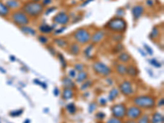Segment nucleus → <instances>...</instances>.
<instances>
[{"label":"nucleus","instance_id":"obj_1","mask_svg":"<svg viewBox=\"0 0 164 123\" xmlns=\"http://www.w3.org/2000/svg\"><path fill=\"white\" fill-rule=\"evenodd\" d=\"M44 8L41 3L36 1H27L22 6V11L30 18H36L40 16L44 12Z\"/></svg>","mask_w":164,"mask_h":123},{"label":"nucleus","instance_id":"obj_2","mask_svg":"<svg viewBox=\"0 0 164 123\" xmlns=\"http://www.w3.org/2000/svg\"><path fill=\"white\" fill-rule=\"evenodd\" d=\"M132 102L135 106L139 107V108H144V109H152L156 105V98L149 94L135 96L133 98Z\"/></svg>","mask_w":164,"mask_h":123},{"label":"nucleus","instance_id":"obj_3","mask_svg":"<svg viewBox=\"0 0 164 123\" xmlns=\"http://www.w3.org/2000/svg\"><path fill=\"white\" fill-rule=\"evenodd\" d=\"M106 27L107 30L115 33H123L127 29L126 22L121 17H113L107 23Z\"/></svg>","mask_w":164,"mask_h":123},{"label":"nucleus","instance_id":"obj_4","mask_svg":"<svg viewBox=\"0 0 164 123\" xmlns=\"http://www.w3.org/2000/svg\"><path fill=\"white\" fill-rule=\"evenodd\" d=\"M12 22L20 27L27 26L30 23V17L22 10H16L11 14Z\"/></svg>","mask_w":164,"mask_h":123},{"label":"nucleus","instance_id":"obj_5","mask_svg":"<svg viewBox=\"0 0 164 123\" xmlns=\"http://www.w3.org/2000/svg\"><path fill=\"white\" fill-rule=\"evenodd\" d=\"M73 38L76 41V43L84 45L90 42L91 34H90V32L87 29H85V28H79L73 34Z\"/></svg>","mask_w":164,"mask_h":123},{"label":"nucleus","instance_id":"obj_6","mask_svg":"<svg viewBox=\"0 0 164 123\" xmlns=\"http://www.w3.org/2000/svg\"><path fill=\"white\" fill-rule=\"evenodd\" d=\"M92 67H93L94 72L96 74H98L99 76H103V77L108 76L112 73L111 67H109V66L106 65L105 63H103L100 61H97L95 62H94Z\"/></svg>","mask_w":164,"mask_h":123},{"label":"nucleus","instance_id":"obj_7","mask_svg":"<svg viewBox=\"0 0 164 123\" xmlns=\"http://www.w3.org/2000/svg\"><path fill=\"white\" fill-rule=\"evenodd\" d=\"M113 117H115L119 119H122L125 117L126 112V107L124 103H116L111 108Z\"/></svg>","mask_w":164,"mask_h":123},{"label":"nucleus","instance_id":"obj_8","mask_svg":"<svg viewBox=\"0 0 164 123\" xmlns=\"http://www.w3.org/2000/svg\"><path fill=\"white\" fill-rule=\"evenodd\" d=\"M143 114V111L141 108L135 106H131L126 108V112H125V117L130 120H137V119Z\"/></svg>","mask_w":164,"mask_h":123},{"label":"nucleus","instance_id":"obj_9","mask_svg":"<svg viewBox=\"0 0 164 123\" xmlns=\"http://www.w3.org/2000/svg\"><path fill=\"white\" fill-rule=\"evenodd\" d=\"M119 90L121 93L125 96H131L134 94V87L132 83L128 80H125L119 85Z\"/></svg>","mask_w":164,"mask_h":123},{"label":"nucleus","instance_id":"obj_10","mask_svg":"<svg viewBox=\"0 0 164 123\" xmlns=\"http://www.w3.org/2000/svg\"><path fill=\"white\" fill-rule=\"evenodd\" d=\"M53 21L55 24L61 25V26H66L70 22V16L65 12H60L57 15L53 16Z\"/></svg>","mask_w":164,"mask_h":123},{"label":"nucleus","instance_id":"obj_11","mask_svg":"<svg viewBox=\"0 0 164 123\" xmlns=\"http://www.w3.org/2000/svg\"><path fill=\"white\" fill-rule=\"evenodd\" d=\"M132 15H133V18L135 21L139 20L140 17L142 16V15L144 12V8L143 7V5L141 4H137L135 5L133 8H132Z\"/></svg>","mask_w":164,"mask_h":123},{"label":"nucleus","instance_id":"obj_12","mask_svg":"<svg viewBox=\"0 0 164 123\" xmlns=\"http://www.w3.org/2000/svg\"><path fill=\"white\" fill-rule=\"evenodd\" d=\"M104 37H105V32L103 30H97L96 32H95L93 34H91V39H90V41L92 42L93 44H97L100 43L102 41Z\"/></svg>","mask_w":164,"mask_h":123},{"label":"nucleus","instance_id":"obj_13","mask_svg":"<svg viewBox=\"0 0 164 123\" xmlns=\"http://www.w3.org/2000/svg\"><path fill=\"white\" fill-rule=\"evenodd\" d=\"M68 52L73 56H77L81 52V44L76 42L68 44Z\"/></svg>","mask_w":164,"mask_h":123},{"label":"nucleus","instance_id":"obj_14","mask_svg":"<svg viewBox=\"0 0 164 123\" xmlns=\"http://www.w3.org/2000/svg\"><path fill=\"white\" fill-rule=\"evenodd\" d=\"M5 4L10 10H18L22 7V3L19 0H7Z\"/></svg>","mask_w":164,"mask_h":123},{"label":"nucleus","instance_id":"obj_15","mask_svg":"<svg viewBox=\"0 0 164 123\" xmlns=\"http://www.w3.org/2000/svg\"><path fill=\"white\" fill-rule=\"evenodd\" d=\"M62 84L64 88H68V89L71 90H74L76 88L75 82L69 76H64L62 80Z\"/></svg>","mask_w":164,"mask_h":123},{"label":"nucleus","instance_id":"obj_16","mask_svg":"<svg viewBox=\"0 0 164 123\" xmlns=\"http://www.w3.org/2000/svg\"><path fill=\"white\" fill-rule=\"evenodd\" d=\"M117 58H118V61H119L121 63H122V64H126V63L130 62V61L131 60V55L126 52H120V54L118 55Z\"/></svg>","mask_w":164,"mask_h":123},{"label":"nucleus","instance_id":"obj_17","mask_svg":"<svg viewBox=\"0 0 164 123\" xmlns=\"http://www.w3.org/2000/svg\"><path fill=\"white\" fill-rule=\"evenodd\" d=\"M126 74L131 77H136L139 74V70L133 64H130L126 66Z\"/></svg>","mask_w":164,"mask_h":123},{"label":"nucleus","instance_id":"obj_18","mask_svg":"<svg viewBox=\"0 0 164 123\" xmlns=\"http://www.w3.org/2000/svg\"><path fill=\"white\" fill-rule=\"evenodd\" d=\"M164 117L163 115L160 112H154L152 115L150 119V123H163Z\"/></svg>","mask_w":164,"mask_h":123},{"label":"nucleus","instance_id":"obj_19","mask_svg":"<svg viewBox=\"0 0 164 123\" xmlns=\"http://www.w3.org/2000/svg\"><path fill=\"white\" fill-rule=\"evenodd\" d=\"M10 14V9L7 7L5 3H3L2 1H0V16L7 17Z\"/></svg>","mask_w":164,"mask_h":123},{"label":"nucleus","instance_id":"obj_20","mask_svg":"<svg viewBox=\"0 0 164 123\" xmlns=\"http://www.w3.org/2000/svg\"><path fill=\"white\" fill-rule=\"evenodd\" d=\"M74 96V91L71 89H68V88H64L63 91H62V98L65 100L71 99V98Z\"/></svg>","mask_w":164,"mask_h":123},{"label":"nucleus","instance_id":"obj_21","mask_svg":"<svg viewBox=\"0 0 164 123\" xmlns=\"http://www.w3.org/2000/svg\"><path fill=\"white\" fill-rule=\"evenodd\" d=\"M39 30L40 31L41 33H43V34H48V33H51L52 31L53 30V27H52L51 26H49V25H48L46 23H43V24H41L40 26H39Z\"/></svg>","mask_w":164,"mask_h":123},{"label":"nucleus","instance_id":"obj_22","mask_svg":"<svg viewBox=\"0 0 164 123\" xmlns=\"http://www.w3.org/2000/svg\"><path fill=\"white\" fill-rule=\"evenodd\" d=\"M118 95H119V90H118L117 88H113V89L109 91L108 98H108V101L113 102V100L116 99Z\"/></svg>","mask_w":164,"mask_h":123},{"label":"nucleus","instance_id":"obj_23","mask_svg":"<svg viewBox=\"0 0 164 123\" xmlns=\"http://www.w3.org/2000/svg\"><path fill=\"white\" fill-rule=\"evenodd\" d=\"M21 30L22 31L24 34H27V36H35L36 34V31L34 30L32 27H30L28 26H22L21 27Z\"/></svg>","mask_w":164,"mask_h":123},{"label":"nucleus","instance_id":"obj_24","mask_svg":"<svg viewBox=\"0 0 164 123\" xmlns=\"http://www.w3.org/2000/svg\"><path fill=\"white\" fill-rule=\"evenodd\" d=\"M87 78H88V74H87V72L82 71V72H80L78 73V75H76V80L77 83H82L85 80H86Z\"/></svg>","mask_w":164,"mask_h":123},{"label":"nucleus","instance_id":"obj_25","mask_svg":"<svg viewBox=\"0 0 164 123\" xmlns=\"http://www.w3.org/2000/svg\"><path fill=\"white\" fill-rule=\"evenodd\" d=\"M53 42L56 45H58V46L60 47V48H66L67 46H68V44H69L67 40H64V39H62V38L55 39Z\"/></svg>","mask_w":164,"mask_h":123},{"label":"nucleus","instance_id":"obj_26","mask_svg":"<svg viewBox=\"0 0 164 123\" xmlns=\"http://www.w3.org/2000/svg\"><path fill=\"white\" fill-rule=\"evenodd\" d=\"M116 71L120 76H125L126 74V66H125L122 63L117 64L116 66Z\"/></svg>","mask_w":164,"mask_h":123},{"label":"nucleus","instance_id":"obj_27","mask_svg":"<svg viewBox=\"0 0 164 123\" xmlns=\"http://www.w3.org/2000/svg\"><path fill=\"white\" fill-rule=\"evenodd\" d=\"M160 36V30L158 27H153L151 31V33L149 34V38L151 40H156L157 38H158Z\"/></svg>","mask_w":164,"mask_h":123},{"label":"nucleus","instance_id":"obj_28","mask_svg":"<svg viewBox=\"0 0 164 123\" xmlns=\"http://www.w3.org/2000/svg\"><path fill=\"white\" fill-rule=\"evenodd\" d=\"M137 120V123H150V118L148 114H142Z\"/></svg>","mask_w":164,"mask_h":123},{"label":"nucleus","instance_id":"obj_29","mask_svg":"<svg viewBox=\"0 0 164 123\" xmlns=\"http://www.w3.org/2000/svg\"><path fill=\"white\" fill-rule=\"evenodd\" d=\"M94 45L95 44H89V46H87L86 48H85V49L84 50V52H85V55L86 56L87 58H92V54H91V52L93 51V49H94Z\"/></svg>","mask_w":164,"mask_h":123},{"label":"nucleus","instance_id":"obj_30","mask_svg":"<svg viewBox=\"0 0 164 123\" xmlns=\"http://www.w3.org/2000/svg\"><path fill=\"white\" fill-rule=\"evenodd\" d=\"M66 109H67V111L69 112L70 114H74L75 112H76V105L75 103H68L67 106H66Z\"/></svg>","mask_w":164,"mask_h":123},{"label":"nucleus","instance_id":"obj_31","mask_svg":"<svg viewBox=\"0 0 164 123\" xmlns=\"http://www.w3.org/2000/svg\"><path fill=\"white\" fill-rule=\"evenodd\" d=\"M92 80H85L84 82H82V85L81 86V90H86L87 89H89V88L92 85Z\"/></svg>","mask_w":164,"mask_h":123},{"label":"nucleus","instance_id":"obj_32","mask_svg":"<svg viewBox=\"0 0 164 123\" xmlns=\"http://www.w3.org/2000/svg\"><path fill=\"white\" fill-rule=\"evenodd\" d=\"M58 60L60 61V63H61V65L62 66L63 68H66L67 67V61H66V59L65 58L63 57V55L61 54H58Z\"/></svg>","mask_w":164,"mask_h":123},{"label":"nucleus","instance_id":"obj_33","mask_svg":"<svg viewBox=\"0 0 164 123\" xmlns=\"http://www.w3.org/2000/svg\"><path fill=\"white\" fill-rule=\"evenodd\" d=\"M23 112H24L23 109L14 110V111L10 112H9V115L11 116V117H19V116H21V115H22V114L23 113Z\"/></svg>","mask_w":164,"mask_h":123},{"label":"nucleus","instance_id":"obj_34","mask_svg":"<svg viewBox=\"0 0 164 123\" xmlns=\"http://www.w3.org/2000/svg\"><path fill=\"white\" fill-rule=\"evenodd\" d=\"M149 63H150L151 65H153L154 67H157V68H159V67H161V66H162L161 63H160L158 60L154 59V58L150 59V60H149Z\"/></svg>","mask_w":164,"mask_h":123},{"label":"nucleus","instance_id":"obj_35","mask_svg":"<svg viewBox=\"0 0 164 123\" xmlns=\"http://www.w3.org/2000/svg\"><path fill=\"white\" fill-rule=\"evenodd\" d=\"M106 123H123V121H121V119L117 118L115 117H112L108 118V120L107 121Z\"/></svg>","mask_w":164,"mask_h":123},{"label":"nucleus","instance_id":"obj_36","mask_svg":"<svg viewBox=\"0 0 164 123\" xmlns=\"http://www.w3.org/2000/svg\"><path fill=\"white\" fill-rule=\"evenodd\" d=\"M125 9L124 8H118L116 12V17H121L125 16Z\"/></svg>","mask_w":164,"mask_h":123},{"label":"nucleus","instance_id":"obj_37","mask_svg":"<svg viewBox=\"0 0 164 123\" xmlns=\"http://www.w3.org/2000/svg\"><path fill=\"white\" fill-rule=\"evenodd\" d=\"M74 68L76 72H82L84 71V68H85V66L82 63H76V64L74 65Z\"/></svg>","mask_w":164,"mask_h":123},{"label":"nucleus","instance_id":"obj_38","mask_svg":"<svg viewBox=\"0 0 164 123\" xmlns=\"http://www.w3.org/2000/svg\"><path fill=\"white\" fill-rule=\"evenodd\" d=\"M124 48V46L121 43H118L116 46L114 47V52H121V51L123 50Z\"/></svg>","mask_w":164,"mask_h":123},{"label":"nucleus","instance_id":"obj_39","mask_svg":"<svg viewBox=\"0 0 164 123\" xmlns=\"http://www.w3.org/2000/svg\"><path fill=\"white\" fill-rule=\"evenodd\" d=\"M38 40H39L41 44H46L48 43V39L45 36H40L39 37H38Z\"/></svg>","mask_w":164,"mask_h":123},{"label":"nucleus","instance_id":"obj_40","mask_svg":"<svg viewBox=\"0 0 164 123\" xmlns=\"http://www.w3.org/2000/svg\"><path fill=\"white\" fill-rule=\"evenodd\" d=\"M96 107H97L96 103H91L89 105L88 112H89V113H92V112L96 109Z\"/></svg>","mask_w":164,"mask_h":123},{"label":"nucleus","instance_id":"obj_41","mask_svg":"<svg viewBox=\"0 0 164 123\" xmlns=\"http://www.w3.org/2000/svg\"><path fill=\"white\" fill-rule=\"evenodd\" d=\"M95 117L97 119H99V120H103V119L105 117V113H104V112H97Z\"/></svg>","mask_w":164,"mask_h":123},{"label":"nucleus","instance_id":"obj_42","mask_svg":"<svg viewBox=\"0 0 164 123\" xmlns=\"http://www.w3.org/2000/svg\"><path fill=\"white\" fill-rule=\"evenodd\" d=\"M34 84H37V85H41L42 87L44 88V89H46L47 88V85L45 84L44 82H42V81H40V80H34Z\"/></svg>","mask_w":164,"mask_h":123},{"label":"nucleus","instance_id":"obj_43","mask_svg":"<svg viewBox=\"0 0 164 123\" xmlns=\"http://www.w3.org/2000/svg\"><path fill=\"white\" fill-rule=\"evenodd\" d=\"M144 47L145 48V50L146 52H148V54L149 55H153V49L149 46V45L147 44H144Z\"/></svg>","mask_w":164,"mask_h":123},{"label":"nucleus","instance_id":"obj_44","mask_svg":"<svg viewBox=\"0 0 164 123\" xmlns=\"http://www.w3.org/2000/svg\"><path fill=\"white\" fill-rule=\"evenodd\" d=\"M68 75H69V77H71V78H75L76 76V71L75 69L70 70L68 72Z\"/></svg>","mask_w":164,"mask_h":123},{"label":"nucleus","instance_id":"obj_45","mask_svg":"<svg viewBox=\"0 0 164 123\" xmlns=\"http://www.w3.org/2000/svg\"><path fill=\"white\" fill-rule=\"evenodd\" d=\"M57 9V8H55V7H53V8H49L46 10V12H45V15H48V14H51L53 12H54L55 10Z\"/></svg>","mask_w":164,"mask_h":123},{"label":"nucleus","instance_id":"obj_46","mask_svg":"<svg viewBox=\"0 0 164 123\" xmlns=\"http://www.w3.org/2000/svg\"><path fill=\"white\" fill-rule=\"evenodd\" d=\"M51 3H52V0H41V3L44 7L49 5Z\"/></svg>","mask_w":164,"mask_h":123},{"label":"nucleus","instance_id":"obj_47","mask_svg":"<svg viewBox=\"0 0 164 123\" xmlns=\"http://www.w3.org/2000/svg\"><path fill=\"white\" fill-rule=\"evenodd\" d=\"M48 50L49 51L50 54L53 55V56H55L56 55V51H55V49L53 48V47H52V46H48Z\"/></svg>","mask_w":164,"mask_h":123},{"label":"nucleus","instance_id":"obj_48","mask_svg":"<svg viewBox=\"0 0 164 123\" xmlns=\"http://www.w3.org/2000/svg\"><path fill=\"white\" fill-rule=\"evenodd\" d=\"M121 39H122L121 34H119V36H118V37H117V36H113V40H115V42H117V43H120V41L121 40Z\"/></svg>","mask_w":164,"mask_h":123},{"label":"nucleus","instance_id":"obj_49","mask_svg":"<svg viewBox=\"0 0 164 123\" xmlns=\"http://www.w3.org/2000/svg\"><path fill=\"white\" fill-rule=\"evenodd\" d=\"M107 101L105 99V98H101L100 99H99V103L102 105V106H105V105L107 104Z\"/></svg>","mask_w":164,"mask_h":123},{"label":"nucleus","instance_id":"obj_50","mask_svg":"<svg viewBox=\"0 0 164 123\" xmlns=\"http://www.w3.org/2000/svg\"><path fill=\"white\" fill-rule=\"evenodd\" d=\"M66 30V27H62V28H59V29H58L57 30L55 31V34H61V33H62L63 31Z\"/></svg>","mask_w":164,"mask_h":123},{"label":"nucleus","instance_id":"obj_51","mask_svg":"<svg viewBox=\"0 0 164 123\" xmlns=\"http://www.w3.org/2000/svg\"><path fill=\"white\" fill-rule=\"evenodd\" d=\"M146 4L149 7H153L154 5V1L153 0H146Z\"/></svg>","mask_w":164,"mask_h":123},{"label":"nucleus","instance_id":"obj_52","mask_svg":"<svg viewBox=\"0 0 164 123\" xmlns=\"http://www.w3.org/2000/svg\"><path fill=\"white\" fill-rule=\"evenodd\" d=\"M53 94L55 96H58L59 95V90H58V88L56 87L55 89L53 90Z\"/></svg>","mask_w":164,"mask_h":123},{"label":"nucleus","instance_id":"obj_53","mask_svg":"<svg viewBox=\"0 0 164 123\" xmlns=\"http://www.w3.org/2000/svg\"><path fill=\"white\" fill-rule=\"evenodd\" d=\"M91 1H93V0H85V1L84 2V3H82V4H81V6H82V7L85 6V5L88 4V3H89Z\"/></svg>","mask_w":164,"mask_h":123},{"label":"nucleus","instance_id":"obj_54","mask_svg":"<svg viewBox=\"0 0 164 123\" xmlns=\"http://www.w3.org/2000/svg\"><path fill=\"white\" fill-rule=\"evenodd\" d=\"M158 107H163V98L159 100V103H158Z\"/></svg>","mask_w":164,"mask_h":123},{"label":"nucleus","instance_id":"obj_55","mask_svg":"<svg viewBox=\"0 0 164 123\" xmlns=\"http://www.w3.org/2000/svg\"><path fill=\"white\" fill-rule=\"evenodd\" d=\"M124 123H137V122L135 121V120H130V119H129V120H127L126 121H125Z\"/></svg>","mask_w":164,"mask_h":123},{"label":"nucleus","instance_id":"obj_56","mask_svg":"<svg viewBox=\"0 0 164 123\" xmlns=\"http://www.w3.org/2000/svg\"><path fill=\"white\" fill-rule=\"evenodd\" d=\"M24 123H30V119H26L25 121H24Z\"/></svg>","mask_w":164,"mask_h":123},{"label":"nucleus","instance_id":"obj_57","mask_svg":"<svg viewBox=\"0 0 164 123\" xmlns=\"http://www.w3.org/2000/svg\"><path fill=\"white\" fill-rule=\"evenodd\" d=\"M139 52H142V54H143V56H146V54H145V52H143L142 50H140V49H139Z\"/></svg>","mask_w":164,"mask_h":123},{"label":"nucleus","instance_id":"obj_58","mask_svg":"<svg viewBox=\"0 0 164 123\" xmlns=\"http://www.w3.org/2000/svg\"><path fill=\"white\" fill-rule=\"evenodd\" d=\"M0 71H1V72H2L3 73H5V72H6L4 71V70H1V67H0Z\"/></svg>","mask_w":164,"mask_h":123},{"label":"nucleus","instance_id":"obj_59","mask_svg":"<svg viewBox=\"0 0 164 123\" xmlns=\"http://www.w3.org/2000/svg\"><path fill=\"white\" fill-rule=\"evenodd\" d=\"M10 58H11V59H12V61H14V60H15V58H14L13 57H10Z\"/></svg>","mask_w":164,"mask_h":123},{"label":"nucleus","instance_id":"obj_60","mask_svg":"<svg viewBox=\"0 0 164 123\" xmlns=\"http://www.w3.org/2000/svg\"><path fill=\"white\" fill-rule=\"evenodd\" d=\"M31 1H36V2H40V0H31Z\"/></svg>","mask_w":164,"mask_h":123},{"label":"nucleus","instance_id":"obj_61","mask_svg":"<svg viewBox=\"0 0 164 123\" xmlns=\"http://www.w3.org/2000/svg\"><path fill=\"white\" fill-rule=\"evenodd\" d=\"M78 1H84V0H78Z\"/></svg>","mask_w":164,"mask_h":123}]
</instances>
